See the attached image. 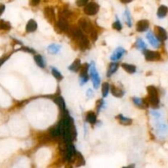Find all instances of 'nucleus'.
I'll return each instance as SVG.
<instances>
[{
	"label": "nucleus",
	"mask_w": 168,
	"mask_h": 168,
	"mask_svg": "<svg viewBox=\"0 0 168 168\" xmlns=\"http://www.w3.org/2000/svg\"><path fill=\"white\" fill-rule=\"evenodd\" d=\"M147 39L149 41V43L151 44V45L154 48H158L159 47V42L158 39L156 38L154 34H153L152 32H148L147 34Z\"/></svg>",
	"instance_id": "13"
},
{
	"label": "nucleus",
	"mask_w": 168,
	"mask_h": 168,
	"mask_svg": "<svg viewBox=\"0 0 168 168\" xmlns=\"http://www.w3.org/2000/svg\"><path fill=\"white\" fill-rule=\"evenodd\" d=\"M121 66L126 72H128V73H130V74L134 73L136 72V67L134 65H130V64H127V63H122Z\"/></svg>",
	"instance_id": "21"
},
{
	"label": "nucleus",
	"mask_w": 168,
	"mask_h": 168,
	"mask_svg": "<svg viewBox=\"0 0 168 168\" xmlns=\"http://www.w3.org/2000/svg\"><path fill=\"white\" fill-rule=\"evenodd\" d=\"M34 62H36V64L39 66V67H41V68H44L45 66V63L44 62V59L42 58L41 55H34Z\"/></svg>",
	"instance_id": "24"
},
{
	"label": "nucleus",
	"mask_w": 168,
	"mask_h": 168,
	"mask_svg": "<svg viewBox=\"0 0 168 168\" xmlns=\"http://www.w3.org/2000/svg\"><path fill=\"white\" fill-rule=\"evenodd\" d=\"M54 29L55 31L58 34H61L62 32H67L69 31V25L66 19L64 18H60L58 22H55Z\"/></svg>",
	"instance_id": "3"
},
{
	"label": "nucleus",
	"mask_w": 168,
	"mask_h": 168,
	"mask_svg": "<svg viewBox=\"0 0 168 168\" xmlns=\"http://www.w3.org/2000/svg\"><path fill=\"white\" fill-rule=\"evenodd\" d=\"M55 103L60 107V109L65 110V101H64V99H62V97L58 96V98H56Z\"/></svg>",
	"instance_id": "25"
},
{
	"label": "nucleus",
	"mask_w": 168,
	"mask_h": 168,
	"mask_svg": "<svg viewBox=\"0 0 168 168\" xmlns=\"http://www.w3.org/2000/svg\"><path fill=\"white\" fill-rule=\"evenodd\" d=\"M23 49H24V51H26L28 52V53H35L34 50H33L32 48H26V47H25V48H23Z\"/></svg>",
	"instance_id": "38"
},
{
	"label": "nucleus",
	"mask_w": 168,
	"mask_h": 168,
	"mask_svg": "<svg viewBox=\"0 0 168 168\" xmlns=\"http://www.w3.org/2000/svg\"><path fill=\"white\" fill-rule=\"evenodd\" d=\"M117 69H118V63L117 62H112L110 64L109 67H108V70H107V76L109 77L112 74H114L115 72H117Z\"/></svg>",
	"instance_id": "18"
},
{
	"label": "nucleus",
	"mask_w": 168,
	"mask_h": 168,
	"mask_svg": "<svg viewBox=\"0 0 168 168\" xmlns=\"http://www.w3.org/2000/svg\"><path fill=\"white\" fill-rule=\"evenodd\" d=\"M120 1L122 4H129L130 2H132L133 0H120Z\"/></svg>",
	"instance_id": "41"
},
{
	"label": "nucleus",
	"mask_w": 168,
	"mask_h": 168,
	"mask_svg": "<svg viewBox=\"0 0 168 168\" xmlns=\"http://www.w3.org/2000/svg\"><path fill=\"white\" fill-rule=\"evenodd\" d=\"M11 29V24L8 21H5L4 20L0 21V30L8 31Z\"/></svg>",
	"instance_id": "27"
},
{
	"label": "nucleus",
	"mask_w": 168,
	"mask_h": 168,
	"mask_svg": "<svg viewBox=\"0 0 168 168\" xmlns=\"http://www.w3.org/2000/svg\"><path fill=\"white\" fill-rule=\"evenodd\" d=\"M49 134L52 137H58L59 135H61V130H60V126L59 124L56 125L50 128L49 130Z\"/></svg>",
	"instance_id": "14"
},
{
	"label": "nucleus",
	"mask_w": 168,
	"mask_h": 168,
	"mask_svg": "<svg viewBox=\"0 0 168 168\" xmlns=\"http://www.w3.org/2000/svg\"><path fill=\"white\" fill-rule=\"evenodd\" d=\"M70 16H71V12L67 10V9H62V10L59 12V17H60V18L67 19Z\"/></svg>",
	"instance_id": "29"
},
{
	"label": "nucleus",
	"mask_w": 168,
	"mask_h": 168,
	"mask_svg": "<svg viewBox=\"0 0 168 168\" xmlns=\"http://www.w3.org/2000/svg\"><path fill=\"white\" fill-rule=\"evenodd\" d=\"M79 26L80 29H81V31H84L86 33H88V34H90L92 32V31L94 30V28L93 27L92 25H91V22L88 21L85 18L80 19Z\"/></svg>",
	"instance_id": "7"
},
{
	"label": "nucleus",
	"mask_w": 168,
	"mask_h": 168,
	"mask_svg": "<svg viewBox=\"0 0 168 168\" xmlns=\"http://www.w3.org/2000/svg\"><path fill=\"white\" fill-rule=\"evenodd\" d=\"M125 53V49L123 48H121V47H119V48H117L114 53L112 54L111 56V60L112 61H113V62H117L118 61L119 59L122 57V55Z\"/></svg>",
	"instance_id": "12"
},
{
	"label": "nucleus",
	"mask_w": 168,
	"mask_h": 168,
	"mask_svg": "<svg viewBox=\"0 0 168 168\" xmlns=\"http://www.w3.org/2000/svg\"><path fill=\"white\" fill-rule=\"evenodd\" d=\"M60 48H61V45L53 44V45H49L48 47V52L49 53L55 54V53H58L59 50H60Z\"/></svg>",
	"instance_id": "22"
},
{
	"label": "nucleus",
	"mask_w": 168,
	"mask_h": 168,
	"mask_svg": "<svg viewBox=\"0 0 168 168\" xmlns=\"http://www.w3.org/2000/svg\"><path fill=\"white\" fill-rule=\"evenodd\" d=\"M89 64L85 63L83 66H80V85H82L84 84H85L88 80H89V74H88V71H89Z\"/></svg>",
	"instance_id": "5"
},
{
	"label": "nucleus",
	"mask_w": 168,
	"mask_h": 168,
	"mask_svg": "<svg viewBox=\"0 0 168 168\" xmlns=\"http://www.w3.org/2000/svg\"><path fill=\"white\" fill-rule=\"evenodd\" d=\"M52 73H53V76H54L55 78H56L57 80H60L62 79V74H61V73L58 71V69H56L55 67H52Z\"/></svg>",
	"instance_id": "30"
},
{
	"label": "nucleus",
	"mask_w": 168,
	"mask_h": 168,
	"mask_svg": "<svg viewBox=\"0 0 168 168\" xmlns=\"http://www.w3.org/2000/svg\"><path fill=\"white\" fill-rule=\"evenodd\" d=\"M37 29V23L36 21L31 19L30 21L27 22V25H26V30L27 32H34V31H36Z\"/></svg>",
	"instance_id": "15"
},
{
	"label": "nucleus",
	"mask_w": 168,
	"mask_h": 168,
	"mask_svg": "<svg viewBox=\"0 0 168 168\" xmlns=\"http://www.w3.org/2000/svg\"><path fill=\"white\" fill-rule=\"evenodd\" d=\"M99 9V4L94 3V2H90L85 6L84 12L88 16H93V15H95V14L98 13Z\"/></svg>",
	"instance_id": "4"
},
{
	"label": "nucleus",
	"mask_w": 168,
	"mask_h": 168,
	"mask_svg": "<svg viewBox=\"0 0 168 168\" xmlns=\"http://www.w3.org/2000/svg\"><path fill=\"white\" fill-rule=\"evenodd\" d=\"M144 54L145 57V59L147 61L150 62H154V61H158L161 58V55L158 52L151 51V50H144Z\"/></svg>",
	"instance_id": "8"
},
{
	"label": "nucleus",
	"mask_w": 168,
	"mask_h": 168,
	"mask_svg": "<svg viewBox=\"0 0 168 168\" xmlns=\"http://www.w3.org/2000/svg\"><path fill=\"white\" fill-rule=\"evenodd\" d=\"M4 11H5V5L4 4H0V16L4 13Z\"/></svg>",
	"instance_id": "37"
},
{
	"label": "nucleus",
	"mask_w": 168,
	"mask_h": 168,
	"mask_svg": "<svg viewBox=\"0 0 168 168\" xmlns=\"http://www.w3.org/2000/svg\"><path fill=\"white\" fill-rule=\"evenodd\" d=\"M93 92L92 89H88V91H87V96L90 98V97H93Z\"/></svg>",
	"instance_id": "39"
},
{
	"label": "nucleus",
	"mask_w": 168,
	"mask_h": 168,
	"mask_svg": "<svg viewBox=\"0 0 168 168\" xmlns=\"http://www.w3.org/2000/svg\"><path fill=\"white\" fill-rule=\"evenodd\" d=\"M40 3V0H30V4L31 6H37Z\"/></svg>",
	"instance_id": "36"
},
{
	"label": "nucleus",
	"mask_w": 168,
	"mask_h": 168,
	"mask_svg": "<svg viewBox=\"0 0 168 168\" xmlns=\"http://www.w3.org/2000/svg\"><path fill=\"white\" fill-rule=\"evenodd\" d=\"M7 58H8V57H5V58H3L0 59V66H1L4 64V62H5V61H6Z\"/></svg>",
	"instance_id": "40"
},
{
	"label": "nucleus",
	"mask_w": 168,
	"mask_h": 168,
	"mask_svg": "<svg viewBox=\"0 0 168 168\" xmlns=\"http://www.w3.org/2000/svg\"><path fill=\"white\" fill-rule=\"evenodd\" d=\"M133 102L138 107H142L144 105V100H142L140 98H136V97L133 98Z\"/></svg>",
	"instance_id": "33"
},
{
	"label": "nucleus",
	"mask_w": 168,
	"mask_h": 168,
	"mask_svg": "<svg viewBox=\"0 0 168 168\" xmlns=\"http://www.w3.org/2000/svg\"><path fill=\"white\" fill-rule=\"evenodd\" d=\"M152 114H153V115H154L155 117H160V113H159V112H155V111L152 112Z\"/></svg>",
	"instance_id": "42"
},
{
	"label": "nucleus",
	"mask_w": 168,
	"mask_h": 168,
	"mask_svg": "<svg viewBox=\"0 0 168 168\" xmlns=\"http://www.w3.org/2000/svg\"><path fill=\"white\" fill-rule=\"evenodd\" d=\"M110 90H111V93H112V95L117 98H121L123 96L124 92L121 90V89H118L116 86L114 85H111V88H109Z\"/></svg>",
	"instance_id": "16"
},
{
	"label": "nucleus",
	"mask_w": 168,
	"mask_h": 168,
	"mask_svg": "<svg viewBox=\"0 0 168 168\" xmlns=\"http://www.w3.org/2000/svg\"><path fill=\"white\" fill-rule=\"evenodd\" d=\"M86 121L90 124H94L97 121L96 114L93 112H89L86 114Z\"/></svg>",
	"instance_id": "20"
},
{
	"label": "nucleus",
	"mask_w": 168,
	"mask_h": 168,
	"mask_svg": "<svg viewBox=\"0 0 168 168\" xmlns=\"http://www.w3.org/2000/svg\"><path fill=\"white\" fill-rule=\"evenodd\" d=\"M89 73H90V77L92 80L93 87H94V89H98L100 85V78L99 76V73L97 72L96 67H95V64L93 62L90 63L89 66Z\"/></svg>",
	"instance_id": "2"
},
{
	"label": "nucleus",
	"mask_w": 168,
	"mask_h": 168,
	"mask_svg": "<svg viewBox=\"0 0 168 168\" xmlns=\"http://www.w3.org/2000/svg\"><path fill=\"white\" fill-rule=\"evenodd\" d=\"M136 47H137L139 49H141V50H144L146 48V45L144 44V42L140 39H138L137 41H136Z\"/></svg>",
	"instance_id": "31"
},
{
	"label": "nucleus",
	"mask_w": 168,
	"mask_h": 168,
	"mask_svg": "<svg viewBox=\"0 0 168 168\" xmlns=\"http://www.w3.org/2000/svg\"><path fill=\"white\" fill-rule=\"evenodd\" d=\"M109 84L107 82H104L102 85V95H103V98L107 96L108 94V92H109Z\"/></svg>",
	"instance_id": "26"
},
{
	"label": "nucleus",
	"mask_w": 168,
	"mask_h": 168,
	"mask_svg": "<svg viewBox=\"0 0 168 168\" xmlns=\"http://www.w3.org/2000/svg\"><path fill=\"white\" fill-rule=\"evenodd\" d=\"M156 38L160 41H165L167 39V34L164 29L161 26H155L154 27Z\"/></svg>",
	"instance_id": "9"
},
{
	"label": "nucleus",
	"mask_w": 168,
	"mask_h": 168,
	"mask_svg": "<svg viewBox=\"0 0 168 168\" xmlns=\"http://www.w3.org/2000/svg\"><path fill=\"white\" fill-rule=\"evenodd\" d=\"M167 12H168V8L167 7H166L164 5H161L160 7H158V17H160V18H162V17H164L167 14Z\"/></svg>",
	"instance_id": "23"
},
{
	"label": "nucleus",
	"mask_w": 168,
	"mask_h": 168,
	"mask_svg": "<svg viewBox=\"0 0 168 168\" xmlns=\"http://www.w3.org/2000/svg\"><path fill=\"white\" fill-rule=\"evenodd\" d=\"M103 104H104V101H103V99L98 100V102L96 103V109L98 113L99 112V111L101 110V108L103 107Z\"/></svg>",
	"instance_id": "34"
},
{
	"label": "nucleus",
	"mask_w": 168,
	"mask_h": 168,
	"mask_svg": "<svg viewBox=\"0 0 168 168\" xmlns=\"http://www.w3.org/2000/svg\"><path fill=\"white\" fill-rule=\"evenodd\" d=\"M76 41L78 42V45L81 50H85L89 47V40L84 34L78 39H76Z\"/></svg>",
	"instance_id": "10"
},
{
	"label": "nucleus",
	"mask_w": 168,
	"mask_h": 168,
	"mask_svg": "<svg viewBox=\"0 0 168 168\" xmlns=\"http://www.w3.org/2000/svg\"><path fill=\"white\" fill-rule=\"evenodd\" d=\"M80 66H81V62H80V60L79 58L76 59L73 63H72V65L69 66V70L70 71H72V72H78L80 68Z\"/></svg>",
	"instance_id": "17"
},
{
	"label": "nucleus",
	"mask_w": 168,
	"mask_h": 168,
	"mask_svg": "<svg viewBox=\"0 0 168 168\" xmlns=\"http://www.w3.org/2000/svg\"><path fill=\"white\" fill-rule=\"evenodd\" d=\"M148 103L153 107L157 108L159 105V99H158V89L154 86H148Z\"/></svg>",
	"instance_id": "1"
},
{
	"label": "nucleus",
	"mask_w": 168,
	"mask_h": 168,
	"mask_svg": "<svg viewBox=\"0 0 168 168\" xmlns=\"http://www.w3.org/2000/svg\"><path fill=\"white\" fill-rule=\"evenodd\" d=\"M117 118L119 120L121 124H122L124 126H129L132 124V120L130 118H127V117H124L123 115H118Z\"/></svg>",
	"instance_id": "19"
},
{
	"label": "nucleus",
	"mask_w": 168,
	"mask_h": 168,
	"mask_svg": "<svg viewBox=\"0 0 168 168\" xmlns=\"http://www.w3.org/2000/svg\"><path fill=\"white\" fill-rule=\"evenodd\" d=\"M89 3V0H76V4L79 7H85Z\"/></svg>",
	"instance_id": "35"
},
{
	"label": "nucleus",
	"mask_w": 168,
	"mask_h": 168,
	"mask_svg": "<svg viewBox=\"0 0 168 168\" xmlns=\"http://www.w3.org/2000/svg\"><path fill=\"white\" fill-rule=\"evenodd\" d=\"M112 28L115 29V30H117V31H121V29H122V26H121V21L117 19V21L114 22L113 24H112Z\"/></svg>",
	"instance_id": "32"
},
{
	"label": "nucleus",
	"mask_w": 168,
	"mask_h": 168,
	"mask_svg": "<svg viewBox=\"0 0 168 168\" xmlns=\"http://www.w3.org/2000/svg\"><path fill=\"white\" fill-rule=\"evenodd\" d=\"M124 17H125V21H126V22L127 26H130V27H131L132 23H131L130 14V12L127 10V9L125 11V12H124Z\"/></svg>",
	"instance_id": "28"
},
{
	"label": "nucleus",
	"mask_w": 168,
	"mask_h": 168,
	"mask_svg": "<svg viewBox=\"0 0 168 168\" xmlns=\"http://www.w3.org/2000/svg\"><path fill=\"white\" fill-rule=\"evenodd\" d=\"M44 14L46 20L50 24H54L56 22V17H55L54 9L52 7H46L44 10Z\"/></svg>",
	"instance_id": "6"
},
{
	"label": "nucleus",
	"mask_w": 168,
	"mask_h": 168,
	"mask_svg": "<svg viewBox=\"0 0 168 168\" xmlns=\"http://www.w3.org/2000/svg\"><path fill=\"white\" fill-rule=\"evenodd\" d=\"M149 27V22L148 20H140L136 24V31L139 32L146 31Z\"/></svg>",
	"instance_id": "11"
}]
</instances>
